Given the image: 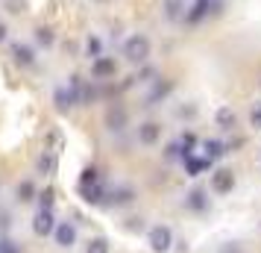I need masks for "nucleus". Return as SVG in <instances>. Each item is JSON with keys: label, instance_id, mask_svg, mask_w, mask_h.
<instances>
[{"label": "nucleus", "instance_id": "nucleus-1", "mask_svg": "<svg viewBox=\"0 0 261 253\" xmlns=\"http://www.w3.org/2000/svg\"><path fill=\"white\" fill-rule=\"evenodd\" d=\"M123 56L129 62H147L150 59V38L147 36H132V38H126V44H123Z\"/></svg>", "mask_w": 261, "mask_h": 253}, {"label": "nucleus", "instance_id": "nucleus-2", "mask_svg": "<svg viewBox=\"0 0 261 253\" xmlns=\"http://www.w3.org/2000/svg\"><path fill=\"white\" fill-rule=\"evenodd\" d=\"M147 244H150L153 253H167L170 247H173V233H170V227H165V224L153 227L150 233H147Z\"/></svg>", "mask_w": 261, "mask_h": 253}, {"label": "nucleus", "instance_id": "nucleus-3", "mask_svg": "<svg viewBox=\"0 0 261 253\" xmlns=\"http://www.w3.org/2000/svg\"><path fill=\"white\" fill-rule=\"evenodd\" d=\"M235 189V174L229 168H217L212 174V192L214 194H229Z\"/></svg>", "mask_w": 261, "mask_h": 253}, {"label": "nucleus", "instance_id": "nucleus-4", "mask_svg": "<svg viewBox=\"0 0 261 253\" xmlns=\"http://www.w3.org/2000/svg\"><path fill=\"white\" fill-rule=\"evenodd\" d=\"M56 221H53V212L50 209H38L36 218H33V233L36 236H50V233H56Z\"/></svg>", "mask_w": 261, "mask_h": 253}, {"label": "nucleus", "instance_id": "nucleus-5", "mask_svg": "<svg viewBox=\"0 0 261 253\" xmlns=\"http://www.w3.org/2000/svg\"><path fill=\"white\" fill-rule=\"evenodd\" d=\"M53 236H56V244L59 247H73L76 244V227H73L71 221H62Z\"/></svg>", "mask_w": 261, "mask_h": 253}, {"label": "nucleus", "instance_id": "nucleus-6", "mask_svg": "<svg viewBox=\"0 0 261 253\" xmlns=\"http://www.w3.org/2000/svg\"><path fill=\"white\" fill-rule=\"evenodd\" d=\"M162 139V124H155V121H147L138 127V142L141 145H155Z\"/></svg>", "mask_w": 261, "mask_h": 253}, {"label": "nucleus", "instance_id": "nucleus-7", "mask_svg": "<svg viewBox=\"0 0 261 253\" xmlns=\"http://www.w3.org/2000/svg\"><path fill=\"white\" fill-rule=\"evenodd\" d=\"M115 71H118V65H115V59H109V56H100V59L91 62V74H94L97 80L115 77Z\"/></svg>", "mask_w": 261, "mask_h": 253}, {"label": "nucleus", "instance_id": "nucleus-8", "mask_svg": "<svg viewBox=\"0 0 261 253\" xmlns=\"http://www.w3.org/2000/svg\"><path fill=\"white\" fill-rule=\"evenodd\" d=\"M106 124H109L112 133H120V130L126 127V112H123V109H109L106 112Z\"/></svg>", "mask_w": 261, "mask_h": 253}, {"label": "nucleus", "instance_id": "nucleus-9", "mask_svg": "<svg viewBox=\"0 0 261 253\" xmlns=\"http://www.w3.org/2000/svg\"><path fill=\"white\" fill-rule=\"evenodd\" d=\"M188 209H194V212H202V209H208V192H202V189H194V192L188 194Z\"/></svg>", "mask_w": 261, "mask_h": 253}, {"label": "nucleus", "instance_id": "nucleus-10", "mask_svg": "<svg viewBox=\"0 0 261 253\" xmlns=\"http://www.w3.org/2000/svg\"><path fill=\"white\" fill-rule=\"evenodd\" d=\"M53 100H56V109H59V112H68V109L73 106V100H76V95H73V91H68V88L62 85V88H56V95H53Z\"/></svg>", "mask_w": 261, "mask_h": 253}, {"label": "nucleus", "instance_id": "nucleus-11", "mask_svg": "<svg viewBox=\"0 0 261 253\" xmlns=\"http://www.w3.org/2000/svg\"><path fill=\"white\" fill-rule=\"evenodd\" d=\"M12 59L27 68V65H33V62H36V56H33V50L27 48V44H15V48H12Z\"/></svg>", "mask_w": 261, "mask_h": 253}, {"label": "nucleus", "instance_id": "nucleus-12", "mask_svg": "<svg viewBox=\"0 0 261 253\" xmlns=\"http://www.w3.org/2000/svg\"><path fill=\"white\" fill-rule=\"evenodd\" d=\"M212 165V159L205 156V159H191V156H185V171H188L191 177H200V171H205Z\"/></svg>", "mask_w": 261, "mask_h": 253}, {"label": "nucleus", "instance_id": "nucleus-13", "mask_svg": "<svg viewBox=\"0 0 261 253\" xmlns=\"http://www.w3.org/2000/svg\"><path fill=\"white\" fill-rule=\"evenodd\" d=\"M182 9H185V0H165V15L170 21H179L182 18Z\"/></svg>", "mask_w": 261, "mask_h": 253}, {"label": "nucleus", "instance_id": "nucleus-14", "mask_svg": "<svg viewBox=\"0 0 261 253\" xmlns=\"http://www.w3.org/2000/svg\"><path fill=\"white\" fill-rule=\"evenodd\" d=\"M235 112H232V109L229 106H223V109H217V124H220V127H223V130H229V127H235Z\"/></svg>", "mask_w": 261, "mask_h": 253}, {"label": "nucleus", "instance_id": "nucleus-15", "mask_svg": "<svg viewBox=\"0 0 261 253\" xmlns=\"http://www.w3.org/2000/svg\"><path fill=\"white\" fill-rule=\"evenodd\" d=\"M33 194H36V189H33V182L30 180H24L21 186H18V200H21V203H30Z\"/></svg>", "mask_w": 261, "mask_h": 253}, {"label": "nucleus", "instance_id": "nucleus-16", "mask_svg": "<svg viewBox=\"0 0 261 253\" xmlns=\"http://www.w3.org/2000/svg\"><path fill=\"white\" fill-rule=\"evenodd\" d=\"M85 53H88V59H100V38L97 36H88V41H85Z\"/></svg>", "mask_w": 261, "mask_h": 253}, {"label": "nucleus", "instance_id": "nucleus-17", "mask_svg": "<svg viewBox=\"0 0 261 253\" xmlns=\"http://www.w3.org/2000/svg\"><path fill=\"white\" fill-rule=\"evenodd\" d=\"M38 168L44 171V174H53L56 171V153H44V156L38 159Z\"/></svg>", "mask_w": 261, "mask_h": 253}, {"label": "nucleus", "instance_id": "nucleus-18", "mask_svg": "<svg viewBox=\"0 0 261 253\" xmlns=\"http://www.w3.org/2000/svg\"><path fill=\"white\" fill-rule=\"evenodd\" d=\"M85 253H109V241L106 239H91V244H88Z\"/></svg>", "mask_w": 261, "mask_h": 253}, {"label": "nucleus", "instance_id": "nucleus-19", "mask_svg": "<svg viewBox=\"0 0 261 253\" xmlns=\"http://www.w3.org/2000/svg\"><path fill=\"white\" fill-rule=\"evenodd\" d=\"M36 38L44 44V48H50V44H53V33H50L47 27H38V30H36Z\"/></svg>", "mask_w": 261, "mask_h": 253}, {"label": "nucleus", "instance_id": "nucleus-20", "mask_svg": "<svg viewBox=\"0 0 261 253\" xmlns=\"http://www.w3.org/2000/svg\"><path fill=\"white\" fill-rule=\"evenodd\" d=\"M205 150H208V159H214V156H223V153H226L220 142H205Z\"/></svg>", "mask_w": 261, "mask_h": 253}, {"label": "nucleus", "instance_id": "nucleus-21", "mask_svg": "<svg viewBox=\"0 0 261 253\" xmlns=\"http://www.w3.org/2000/svg\"><path fill=\"white\" fill-rule=\"evenodd\" d=\"M112 197H115V203H129L132 200V189H120V192H115Z\"/></svg>", "mask_w": 261, "mask_h": 253}, {"label": "nucleus", "instance_id": "nucleus-22", "mask_svg": "<svg viewBox=\"0 0 261 253\" xmlns=\"http://www.w3.org/2000/svg\"><path fill=\"white\" fill-rule=\"evenodd\" d=\"M88 182H91V186L97 182V171L94 168H85L83 171V182H80V186H88Z\"/></svg>", "mask_w": 261, "mask_h": 253}, {"label": "nucleus", "instance_id": "nucleus-23", "mask_svg": "<svg viewBox=\"0 0 261 253\" xmlns=\"http://www.w3.org/2000/svg\"><path fill=\"white\" fill-rule=\"evenodd\" d=\"M50 206H53V189H47L41 194V209H50Z\"/></svg>", "mask_w": 261, "mask_h": 253}, {"label": "nucleus", "instance_id": "nucleus-24", "mask_svg": "<svg viewBox=\"0 0 261 253\" xmlns=\"http://www.w3.org/2000/svg\"><path fill=\"white\" fill-rule=\"evenodd\" d=\"M252 127H258V130H261V109H258V112H252Z\"/></svg>", "mask_w": 261, "mask_h": 253}, {"label": "nucleus", "instance_id": "nucleus-25", "mask_svg": "<svg viewBox=\"0 0 261 253\" xmlns=\"http://www.w3.org/2000/svg\"><path fill=\"white\" fill-rule=\"evenodd\" d=\"M0 41H6V24L0 21Z\"/></svg>", "mask_w": 261, "mask_h": 253}]
</instances>
